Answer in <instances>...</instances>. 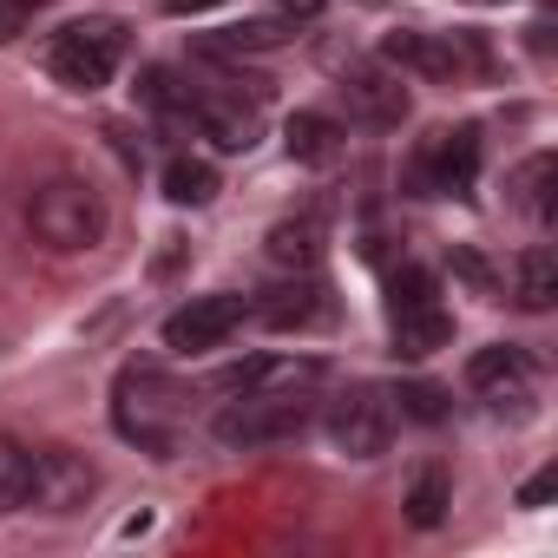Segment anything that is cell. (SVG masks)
I'll list each match as a JSON object with an SVG mask.
<instances>
[{
    "label": "cell",
    "instance_id": "cell-15",
    "mask_svg": "<svg viewBox=\"0 0 558 558\" xmlns=\"http://www.w3.org/2000/svg\"><path fill=\"white\" fill-rule=\"evenodd\" d=\"M250 316L263 323V329H310L316 316H323V283H310V276H303V283H276V290H263L256 303H250Z\"/></svg>",
    "mask_w": 558,
    "mask_h": 558
},
{
    "label": "cell",
    "instance_id": "cell-3",
    "mask_svg": "<svg viewBox=\"0 0 558 558\" xmlns=\"http://www.w3.org/2000/svg\"><path fill=\"white\" fill-rule=\"evenodd\" d=\"M27 230H34L47 250L80 256V250H93V243L106 236V197H99L86 178H47V184H34V197H27Z\"/></svg>",
    "mask_w": 558,
    "mask_h": 558
},
{
    "label": "cell",
    "instance_id": "cell-5",
    "mask_svg": "<svg viewBox=\"0 0 558 558\" xmlns=\"http://www.w3.org/2000/svg\"><path fill=\"white\" fill-rule=\"evenodd\" d=\"M381 60L395 73H421V80H486L493 73V53H486L480 34H414V27H401V34H388Z\"/></svg>",
    "mask_w": 558,
    "mask_h": 558
},
{
    "label": "cell",
    "instance_id": "cell-12",
    "mask_svg": "<svg viewBox=\"0 0 558 558\" xmlns=\"http://www.w3.org/2000/svg\"><path fill=\"white\" fill-rule=\"evenodd\" d=\"M316 381H323L316 355H250V362L217 375L223 395H296V388H316Z\"/></svg>",
    "mask_w": 558,
    "mask_h": 558
},
{
    "label": "cell",
    "instance_id": "cell-6",
    "mask_svg": "<svg viewBox=\"0 0 558 558\" xmlns=\"http://www.w3.org/2000/svg\"><path fill=\"white\" fill-rule=\"evenodd\" d=\"M473 178H480V132L473 125L427 132L408 158V191L414 197H460V191H473Z\"/></svg>",
    "mask_w": 558,
    "mask_h": 558
},
{
    "label": "cell",
    "instance_id": "cell-25",
    "mask_svg": "<svg viewBox=\"0 0 558 558\" xmlns=\"http://www.w3.org/2000/svg\"><path fill=\"white\" fill-rule=\"evenodd\" d=\"M388 401H395V414H408L421 427L447 421V388H434V381H401V388H388Z\"/></svg>",
    "mask_w": 558,
    "mask_h": 558
},
{
    "label": "cell",
    "instance_id": "cell-20",
    "mask_svg": "<svg viewBox=\"0 0 558 558\" xmlns=\"http://www.w3.org/2000/svg\"><path fill=\"white\" fill-rule=\"evenodd\" d=\"M165 197H171V204H210V197H217V165L178 151V158L165 165Z\"/></svg>",
    "mask_w": 558,
    "mask_h": 558
},
{
    "label": "cell",
    "instance_id": "cell-23",
    "mask_svg": "<svg viewBox=\"0 0 558 558\" xmlns=\"http://www.w3.org/2000/svg\"><path fill=\"white\" fill-rule=\"evenodd\" d=\"M447 506H453V486H447V473H440V466H427V473L408 486V519H414L421 532H434V525L447 519Z\"/></svg>",
    "mask_w": 558,
    "mask_h": 558
},
{
    "label": "cell",
    "instance_id": "cell-31",
    "mask_svg": "<svg viewBox=\"0 0 558 558\" xmlns=\"http://www.w3.org/2000/svg\"><path fill=\"white\" fill-rule=\"evenodd\" d=\"M204 8H223V0H165V14H204Z\"/></svg>",
    "mask_w": 558,
    "mask_h": 558
},
{
    "label": "cell",
    "instance_id": "cell-13",
    "mask_svg": "<svg viewBox=\"0 0 558 558\" xmlns=\"http://www.w3.org/2000/svg\"><path fill=\"white\" fill-rule=\"evenodd\" d=\"M342 99H349V112L362 119V125H375V132H395L401 119H408V86H401V73L381 60V66H349L342 73Z\"/></svg>",
    "mask_w": 558,
    "mask_h": 558
},
{
    "label": "cell",
    "instance_id": "cell-29",
    "mask_svg": "<svg viewBox=\"0 0 558 558\" xmlns=\"http://www.w3.org/2000/svg\"><path fill=\"white\" fill-rule=\"evenodd\" d=\"M551 493H558V473H551V466H545V473H532V480H525V486H519V506H545V499H551Z\"/></svg>",
    "mask_w": 558,
    "mask_h": 558
},
{
    "label": "cell",
    "instance_id": "cell-10",
    "mask_svg": "<svg viewBox=\"0 0 558 558\" xmlns=\"http://www.w3.org/2000/svg\"><path fill=\"white\" fill-rule=\"evenodd\" d=\"M466 388H473L480 401H493L499 414H525L532 395H538V368H532L525 349L493 342V349H480V355L466 362Z\"/></svg>",
    "mask_w": 558,
    "mask_h": 558
},
{
    "label": "cell",
    "instance_id": "cell-27",
    "mask_svg": "<svg viewBox=\"0 0 558 558\" xmlns=\"http://www.w3.org/2000/svg\"><path fill=\"white\" fill-rule=\"evenodd\" d=\"M453 269H460V276H466V283H473V290H480V296H499V283H493V269H486V263H480V256H466V250H460V256H453Z\"/></svg>",
    "mask_w": 558,
    "mask_h": 558
},
{
    "label": "cell",
    "instance_id": "cell-2",
    "mask_svg": "<svg viewBox=\"0 0 558 558\" xmlns=\"http://www.w3.org/2000/svg\"><path fill=\"white\" fill-rule=\"evenodd\" d=\"M310 421H316L310 388H296V395H236V401L217 408L210 440L230 447V453H256V447H283V440L310 434Z\"/></svg>",
    "mask_w": 558,
    "mask_h": 558
},
{
    "label": "cell",
    "instance_id": "cell-16",
    "mask_svg": "<svg viewBox=\"0 0 558 558\" xmlns=\"http://www.w3.org/2000/svg\"><path fill=\"white\" fill-rule=\"evenodd\" d=\"M512 303H519L525 316H545V310L558 303V256H551L545 243L519 250V263H512Z\"/></svg>",
    "mask_w": 558,
    "mask_h": 558
},
{
    "label": "cell",
    "instance_id": "cell-11",
    "mask_svg": "<svg viewBox=\"0 0 558 558\" xmlns=\"http://www.w3.org/2000/svg\"><path fill=\"white\" fill-rule=\"evenodd\" d=\"M191 125H197L217 151H250L256 132H263V112H256V93L243 99L236 80H230V86H204V93L191 99Z\"/></svg>",
    "mask_w": 558,
    "mask_h": 558
},
{
    "label": "cell",
    "instance_id": "cell-14",
    "mask_svg": "<svg viewBox=\"0 0 558 558\" xmlns=\"http://www.w3.org/2000/svg\"><path fill=\"white\" fill-rule=\"evenodd\" d=\"M558 158L551 151H532L525 165H512V178H506V204L519 210V217H532V223H551V210H558Z\"/></svg>",
    "mask_w": 558,
    "mask_h": 558
},
{
    "label": "cell",
    "instance_id": "cell-9",
    "mask_svg": "<svg viewBox=\"0 0 558 558\" xmlns=\"http://www.w3.org/2000/svg\"><path fill=\"white\" fill-rule=\"evenodd\" d=\"M243 316H250L243 296H191L184 310L165 316V349L171 355H210L243 329Z\"/></svg>",
    "mask_w": 558,
    "mask_h": 558
},
{
    "label": "cell",
    "instance_id": "cell-19",
    "mask_svg": "<svg viewBox=\"0 0 558 558\" xmlns=\"http://www.w3.org/2000/svg\"><path fill=\"white\" fill-rule=\"evenodd\" d=\"M316 256H323V223H316V217H290V223H276V230H269V263L310 269Z\"/></svg>",
    "mask_w": 558,
    "mask_h": 558
},
{
    "label": "cell",
    "instance_id": "cell-28",
    "mask_svg": "<svg viewBox=\"0 0 558 558\" xmlns=\"http://www.w3.org/2000/svg\"><path fill=\"white\" fill-rule=\"evenodd\" d=\"M40 8V0H0V40H14L21 34V21Z\"/></svg>",
    "mask_w": 558,
    "mask_h": 558
},
{
    "label": "cell",
    "instance_id": "cell-17",
    "mask_svg": "<svg viewBox=\"0 0 558 558\" xmlns=\"http://www.w3.org/2000/svg\"><path fill=\"white\" fill-rule=\"evenodd\" d=\"M283 145H290L296 165H336V158H342V125H336L329 112H296V119L283 125Z\"/></svg>",
    "mask_w": 558,
    "mask_h": 558
},
{
    "label": "cell",
    "instance_id": "cell-8",
    "mask_svg": "<svg viewBox=\"0 0 558 558\" xmlns=\"http://www.w3.org/2000/svg\"><path fill=\"white\" fill-rule=\"evenodd\" d=\"M329 440H336V453H349V460H381L388 440H395V401H388V388L349 381V388L329 401Z\"/></svg>",
    "mask_w": 558,
    "mask_h": 558
},
{
    "label": "cell",
    "instance_id": "cell-7",
    "mask_svg": "<svg viewBox=\"0 0 558 558\" xmlns=\"http://www.w3.org/2000/svg\"><path fill=\"white\" fill-rule=\"evenodd\" d=\"M99 493V466L73 447H34V466H27V506L21 512H47V519H73L86 512Z\"/></svg>",
    "mask_w": 558,
    "mask_h": 558
},
{
    "label": "cell",
    "instance_id": "cell-21",
    "mask_svg": "<svg viewBox=\"0 0 558 558\" xmlns=\"http://www.w3.org/2000/svg\"><path fill=\"white\" fill-rule=\"evenodd\" d=\"M138 99H145L158 119H191V99H197V93H191V86H184L171 66H145V80H138Z\"/></svg>",
    "mask_w": 558,
    "mask_h": 558
},
{
    "label": "cell",
    "instance_id": "cell-30",
    "mask_svg": "<svg viewBox=\"0 0 558 558\" xmlns=\"http://www.w3.org/2000/svg\"><path fill=\"white\" fill-rule=\"evenodd\" d=\"M276 14H283V21H310V14H323V0H276Z\"/></svg>",
    "mask_w": 558,
    "mask_h": 558
},
{
    "label": "cell",
    "instance_id": "cell-4",
    "mask_svg": "<svg viewBox=\"0 0 558 558\" xmlns=\"http://www.w3.org/2000/svg\"><path fill=\"white\" fill-rule=\"evenodd\" d=\"M125 47H132L125 21H112V14H86V21H73V27L53 34V47H47V73H53L66 93H99V86H112Z\"/></svg>",
    "mask_w": 558,
    "mask_h": 558
},
{
    "label": "cell",
    "instance_id": "cell-18",
    "mask_svg": "<svg viewBox=\"0 0 558 558\" xmlns=\"http://www.w3.org/2000/svg\"><path fill=\"white\" fill-rule=\"evenodd\" d=\"M447 342H453V316H447L440 303H427V310H408V316H395V355L421 362V355H434V349H447Z\"/></svg>",
    "mask_w": 558,
    "mask_h": 558
},
{
    "label": "cell",
    "instance_id": "cell-26",
    "mask_svg": "<svg viewBox=\"0 0 558 558\" xmlns=\"http://www.w3.org/2000/svg\"><path fill=\"white\" fill-rule=\"evenodd\" d=\"M290 34L276 27V21H243V27H223L217 40H204V53H269V47H283Z\"/></svg>",
    "mask_w": 558,
    "mask_h": 558
},
{
    "label": "cell",
    "instance_id": "cell-1",
    "mask_svg": "<svg viewBox=\"0 0 558 558\" xmlns=\"http://www.w3.org/2000/svg\"><path fill=\"white\" fill-rule=\"evenodd\" d=\"M184 414H191V388L171 381V375L151 368V362H132V368L119 375V388H112V427H119L132 447L158 453V460L178 447Z\"/></svg>",
    "mask_w": 558,
    "mask_h": 558
},
{
    "label": "cell",
    "instance_id": "cell-24",
    "mask_svg": "<svg viewBox=\"0 0 558 558\" xmlns=\"http://www.w3.org/2000/svg\"><path fill=\"white\" fill-rule=\"evenodd\" d=\"M27 466H34V447L0 434V519L27 506Z\"/></svg>",
    "mask_w": 558,
    "mask_h": 558
},
{
    "label": "cell",
    "instance_id": "cell-22",
    "mask_svg": "<svg viewBox=\"0 0 558 558\" xmlns=\"http://www.w3.org/2000/svg\"><path fill=\"white\" fill-rule=\"evenodd\" d=\"M427 303H440L434 269H421V263H401V269L388 276V316H408V310H427Z\"/></svg>",
    "mask_w": 558,
    "mask_h": 558
}]
</instances>
